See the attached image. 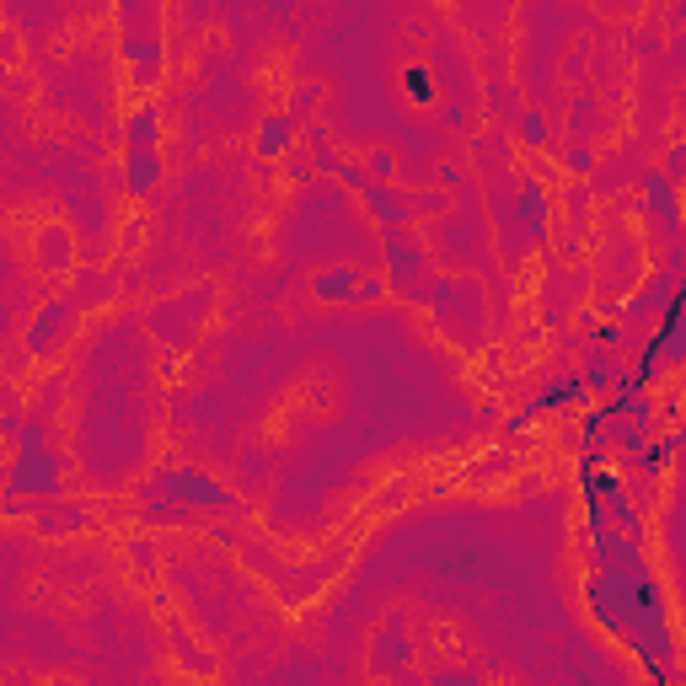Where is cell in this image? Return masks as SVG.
<instances>
[{"label":"cell","mask_w":686,"mask_h":686,"mask_svg":"<svg viewBox=\"0 0 686 686\" xmlns=\"http://www.w3.org/2000/svg\"><path fill=\"white\" fill-rule=\"evenodd\" d=\"M402 86H408L413 102H429V70H424V65H408V70H402Z\"/></svg>","instance_id":"1"}]
</instances>
